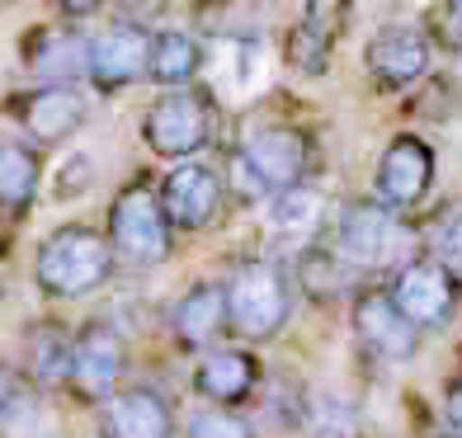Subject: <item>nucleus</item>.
<instances>
[{"label": "nucleus", "instance_id": "2", "mask_svg": "<svg viewBox=\"0 0 462 438\" xmlns=\"http://www.w3.org/2000/svg\"><path fill=\"white\" fill-rule=\"evenodd\" d=\"M292 311V287L279 264L250 260L241 264L226 283V325L241 330L245 340H274L288 325Z\"/></svg>", "mask_w": 462, "mask_h": 438}, {"label": "nucleus", "instance_id": "24", "mask_svg": "<svg viewBox=\"0 0 462 438\" xmlns=\"http://www.w3.org/2000/svg\"><path fill=\"white\" fill-rule=\"evenodd\" d=\"M321 217V198L302 189V184H292V189L274 194V207H269V232H283V236H302L311 232Z\"/></svg>", "mask_w": 462, "mask_h": 438}, {"label": "nucleus", "instance_id": "22", "mask_svg": "<svg viewBox=\"0 0 462 438\" xmlns=\"http://www.w3.org/2000/svg\"><path fill=\"white\" fill-rule=\"evenodd\" d=\"M199 71V43L180 29H165V33H152V67L146 76L161 80V86H184L189 76Z\"/></svg>", "mask_w": 462, "mask_h": 438}, {"label": "nucleus", "instance_id": "5", "mask_svg": "<svg viewBox=\"0 0 462 438\" xmlns=\"http://www.w3.org/2000/svg\"><path fill=\"white\" fill-rule=\"evenodd\" d=\"M236 170L245 179L250 194H283L292 184H302L307 170V137L292 132V128H260L250 132L241 156H236Z\"/></svg>", "mask_w": 462, "mask_h": 438}, {"label": "nucleus", "instance_id": "11", "mask_svg": "<svg viewBox=\"0 0 462 438\" xmlns=\"http://www.w3.org/2000/svg\"><path fill=\"white\" fill-rule=\"evenodd\" d=\"M392 297H396V306H402L415 325L448 321V311H453V302H457L453 269L439 264V260H406L402 274H396Z\"/></svg>", "mask_w": 462, "mask_h": 438}, {"label": "nucleus", "instance_id": "12", "mask_svg": "<svg viewBox=\"0 0 462 438\" xmlns=\"http://www.w3.org/2000/svg\"><path fill=\"white\" fill-rule=\"evenodd\" d=\"M123 378V335L114 325H86L80 340L71 344V387L86 391L90 401H109Z\"/></svg>", "mask_w": 462, "mask_h": 438}, {"label": "nucleus", "instance_id": "19", "mask_svg": "<svg viewBox=\"0 0 462 438\" xmlns=\"http://www.w3.org/2000/svg\"><path fill=\"white\" fill-rule=\"evenodd\" d=\"M226 330V287L217 283H194V292L175 306V335L184 344H213Z\"/></svg>", "mask_w": 462, "mask_h": 438}, {"label": "nucleus", "instance_id": "6", "mask_svg": "<svg viewBox=\"0 0 462 438\" xmlns=\"http://www.w3.org/2000/svg\"><path fill=\"white\" fill-rule=\"evenodd\" d=\"M142 137L156 156L184 160V156H194L208 146V137H213V114H208L203 95H189V90L161 95L142 118Z\"/></svg>", "mask_w": 462, "mask_h": 438}, {"label": "nucleus", "instance_id": "15", "mask_svg": "<svg viewBox=\"0 0 462 438\" xmlns=\"http://www.w3.org/2000/svg\"><path fill=\"white\" fill-rule=\"evenodd\" d=\"M364 61L383 86H411L430 71V38L415 24H387L368 38Z\"/></svg>", "mask_w": 462, "mask_h": 438}, {"label": "nucleus", "instance_id": "7", "mask_svg": "<svg viewBox=\"0 0 462 438\" xmlns=\"http://www.w3.org/2000/svg\"><path fill=\"white\" fill-rule=\"evenodd\" d=\"M5 109L14 114V123L24 128V137H33L38 146H57L76 137L90 118V99L76 86H33L24 95H10Z\"/></svg>", "mask_w": 462, "mask_h": 438}, {"label": "nucleus", "instance_id": "28", "mask_svg": "<svg viewBox=\"0 0 462 438\" xmlns=\"http://www.w3.org/2000/svg\"><path fill=\"white\" fill-rule=\"evenodd\" d=\"M109 0H57V10L67 14V19H86V14H99Z\"/></svg>", "mask_w": 462, "mask_h": 438}, {"label": "nucleus", "instance_id": "13", "mask_svg": "<svg viewBox=\"0 0 462 438\" xmlns=\"http://www.w3.org/2000/svg\"><path fill=\"white\" fill-rule=\"evenodd\" d=\"M161 207H165V217H171V226L199 232V226H208L222 207V175L213 165H180V170L165 175Z\"/></svg>", "mask_w": 462, "mask_h": 438}, {"label": "nucleus", "instance_id": "30", "mask_svg": "<svg viewBox=\"0 0 462 438\" xmlns=\"http://www.w3.org/2000/svg\"><path fill=\"white\" fill-rule=\"evenodd\" d=\"M10 396H14V372H10V363H5V359H0V415H5Z\"/></svg>", "mask_w": 462, "mask_h": 438}, {"label": "nucleus", "instance_id": "9", "mask_svg": "<svg viewBox=\"0 0 462 438\" xmlns=\"http://www.w3.org/2000/svg\"><path fill=\"white\" fill-rule=\"evenodd\" d=\"M354 335H359V344L373 359L406 363L420 344V325L396 306V297H387V292H364V297L354 302Z\"/></svg>", "mask_w": 462, "mask_h": 438}, {"label": "nucleus", "instance_id": "1", "mask_svg": "<svg viewBox=\"0 0 462 438\" xmlns=\"http://www.w3.org/2000/svg\"><path fill=\"white\" fill-rule=\"evenodd\" d=\"M38 287L48 297H86L104 287L114 274V245L90 226H57V232L38 245Z\"/></svg>", "mask_w": 462, "mask_h": 438}, {"label": "nucleus", "instance_id": "18", "mask_svg": "<svg viewBox=\"0 0 462 438\" xmlns=\"http://www.w3.org/2000/svg\"><path fill=\"white\" fill-rule=\"evenodd\" d=\"M43 179V160L29 141H0V213L24 217Z\"/></svg>", "mask_w": 462, "mask_h": 438}, {"label": "nucleus", "instance_id": "23", "mask_svg": "<svg viewBox=\"0 0 462 438\" xmlns=\"http://www.w3.org/2000/svg\"><path fill=\"white\" fill-rule=\"evenodd\" d=\"M307 438H359V410L345 396H311L307 401Z\"/></svg>", "mask_w": 462, "mask_h": 438}, {"label": "nucleus", "instance_id": "16", "mask_svg": "<svg viewBox=\"0 0 462 438\" xmlns=\"http://www.w3.org/2000/svg\"><path fill=\"white\" fill-rule=\"evenodd\" d=\"M104 433L109 438H171L175 415L156 391H146V387L114 391L109 401H104Z\"/></svg>", "mask_w": 462, "mask_h": 438}, {"label": "nucleus", "instance_id": "14", "mask_svg": "<svg viewBox=\"0 0 462 438\" xmlns=\"http://www.w3.org/2000/svg\"><path fill=\"white\" fill-rule=\"evenodd\" d=\"M24 67L38 86H76L90 76V38L76 29H38L24 43Z\"/></svg>", "mask_w": 462, "mask_h": 438}, {"label": "nucleus", "instance_id": "21", "mask_svg": "<svg viewBox=\"0 0 462 438\" xmlns=\"http://www.w3.org/2000/svg\"><path fill=\"white\" fill-rule=\"evenodd\" d=\"M24 363H29V378L38 387L71 382V340L61 335L57 325H38L24 344Z\"/></svg>", "mask_w": 462, "mask_h": 438}, {"label": "nucleus", "instance_id": "20", "mask_svg": "<svg viewBox=\"0 0 462 438\" xmlns=\"http://www.w3.org/2000/svg\"><path fill=\"white\" fill-rule=\"evenodd\" d=\"M255 359L241 349H226V353H213V359H203L199 372H194V387L199 396L208 401H241V396L255 387Z\"/></svg>", "mask_w": 462, "mask_h": 438}, {"label": "nucleus", "instance_id": "29", "mask_svg": "<svg viewBox=\"0 0 462 438\" xmlns=\"http://www.w3.org/2000/svg\"><path fill=\"white\" fill-rule=\"evenodd\" d=\"M444 24H448V38L462 48V0H448V10H444Z\"/></svg>", "mask_w": 462, "mask_h": 438}, {"label": "nucleus", "instance_id": "10", "mask_svg": "<svg viewBox=\"0 0 462 438\" xmlns=\"http://www.w3.org/2000/svg\"><path fill=\"white\" fill-rule=\"evenodd\" d=\"M434 184V151L430 141L420 137H396L383 160H377V175H373V189L387 207H415L420 198L430 194Z\"/></svg>", "mask_w": 462, "mask_h": 438}, {"label": "nucleus", "instance_id": "32", "mask_svg": "<svg viewBox=\"0 0 462 438\" xmlns=\"http://www.w3.org/2000/svg\"><path fill=\"white\" fill-rule=\"evenodd\" d=\"M0 297H5V283H0Z\"/></svg>", "mask_w": 462, "mask_h": 438}, {"label": "nucleus", "instance_id": "8", "mask_svg": "<svg viewBox=\"0 0 462 438\" xmlns=\"http://www.w3.org/2000/svg\"><path fill=\"white\" fill-rule=\"evenodd\" d=\"M152 67V33L133 19L123 24H109L99 38H90V86L114 95V90H128L133 80L146 76Z\"/></svg>", "mask_w": 462, "mask_h": 438}, {"label": "nucleus", "instance_id": "25", "mask_svg": "<svg viewBox=\"0 0 462 438\" xmlns=\"http://www.w3.org/2000/svg\"><path fill=\"white\" fill-rule=\"evenodd\" d=\"M189 438H250V429L226 410H203L189 420Z\"/></svg>", "mask_w": 462, "mask_h": 438}, {"label": "nucleus", "instance_id": "27", "mask_svg": "<svg viewBox=\"0 0 462 438\" xmlns=\"http://www.w3.org/2000/svg\"><path fill=\"white\" fill-rule=\"evenodd\" d=\"M90 175H95L90 156H71L67 165H61V179H57V198H76L80 189H90Z\"/></svg>", "mask_w": 462, "mask_h": 438}, {"label": "nucleus", "instance_id": "4", "mask_svg": "<svg viewBox=\"0 0 462 438\" xmlns=\"http://www.w3.org/2000/svg\"><path fill=\"white\" fill-rule=\"evenodd\" d=\"M340 260L359 264V269H392L406 264L411 255V232L406 222L396 217V207L387 203H354L340 213Z\"/></svg>", "mask_w": 462, "mask_h": 438}, {"label": "nucleus", "instance_id": "3", "mask_svg": "<svg viewBox=\"0 0 462 438\" xmlns=\"http://www.w3.org/2000/svg\"><path fill=\"white\" fill-rule=\"evenodd\" d=\"M109 245L114 260L123 264H161L171 255V217L161 207V194H152L146 184H133L109 203Z\"/></svg>", "mask_w": 462, "mask_h": 438}, {"label": "nucleus", "instance_id": "31", "mask_svg": "<svg viewBox=\"0 0 462 438\" xmlns=\"http://www.w3.org/2000/svg\"><path fill=\"white\" fill-rule=\"evenodd\" d=\"M448 420H453V429L462 433V382L448 391Z\"/></svg>", "mask_w": 462, "mask_h": 438}, {"label": "nucleus", "instance_id": "17", "mask_svg": "<svg viewBox=\"0 0 462 438\" xmlns=\"http://www.w3.org/2000/svg\"><path fill=\"white\" fill-rule=\"evenodd\" d=\"M340 19H345V0H311L307 14L298 19V29L288 33V61L302 76L326 71L330 43H335V33H340Z\"/></svg>", "mask_w": 462, "mask_h": 438}, {"label": "nucleus", "instance_id": "26", "mask_svg": "<svg viewBox=\"0 0 462 438\" xmlns=\"http://www.w3.org/2000/svg\"><path fill=\"white\" fill-rule=\"evenodd\" d=\"M434 255H439V264H448L453 274H462V207L439 222V232H434Z\"/></svg>", "mask_w": 462, "mask_h": 438}]
</instances>
